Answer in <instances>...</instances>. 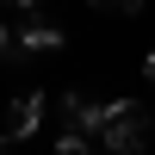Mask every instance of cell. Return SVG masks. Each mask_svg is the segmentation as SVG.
I'll return each instance as SVG.
<instances>
[{
	"label": "cell",
	"instance_id": "6da1fadb",
	"mask_svg": "<svg viewBox=\"0 0 155 155\" xmlns=\"http://www.w3.org/2000/svg\"><path fill=\"white\" fill-rule=\"evenodd\" d=\"M143 124H149V112L137 106V99H106L99 143H106L112 155H137V149H143Z\"/></svg>",
	"mask_w": 155,
	"mask_h": 155
},
{
	"label": "cell",
	"instance_id": "7a4b0ae2",
	"mask_svg": "<svg viewBox=\"0 0 155 155\" xmlns=\"http://www.w3.org/2000/svg\"><path fill=\"white\" fill-rule=\"evenodd\" d=\"M37 124H44V93H19V99L6 106V137L19 143V137H31Z\"/></svg>",
	"mask_w": 155,
	"mask_h": 155
},
{
	"label": "cell",
	"instance_id": "3957f363",
	"mask_svg": "<svg viewBox=\"0 0 155 155\" xmlns=\"http://www.w3.org/2000/svg\"><path fill=\"white\" fill-rule=\"evenodd\" d=\"M62 118H68V130L99 137V118H106V106H99V99H87V93H62Z\"/></svg>",
	"mask_w": 155,
	"mask_h": 155
},
{
	"label": "cell",
	"instance_id": "277c9868",
	"mask_svg": "<svg viewBox=\"0 0 155 155\" xmlns=\"http://www.w3.org/2000/svg\"><path fill=\"white\" fill-rule=\"evenodd\" d=\"M93 12H112V19H130V12H143V0H87Z\"/></svg>",
	"mask_w": 155,
	"mask_h": 155
},
{
	"label": "cell",
	"instance_id": "5b68a950",
	"mask_svg": "<svg viewBox=\"0 0 155 155\" xmlns=\"http://www.w3.org/2000/svg\"><path fill=\"white\" fill-rule=\"evenodd\" d=\"M0 56H12V6H0Z\"/></svg>",
	"mask_w": 155,
	"mask_h": 155
},
{
	"label": "cell",
	"instance_id": "8992f818",
	"mask_svg": "<svg viewBox=\"0 0 155 155\" xmlns=\"http://www.w3.org/2000/svg\"><path fill=\"white\" fill-rule=\"evenodd\" d=\"M56 155H87V137H81V130H68V137L56 143Z\"/></svg>",
	"mask_w": 155,
	"mask_h": 155
},
{
	"label": "cell",
	"instance_id": "52a82bcc",
	"mask_svg": "<svg viewBox=\"0 0 155 155\" xmlns=\"http://www.w3.org/2000/svg\"><path fill=\"white\" fill-rule=\"evenodd\" d=\"M143 74H149V87H155V44H149V56H143Z\"/></svg>",
	"mask_w": 155,
	"mask_h": 155
},
{
	"label": "cell",
	"instance_id": "ba28073f",
	"mask_svg": "<svg viewBox=\"0 0 155 155\" xmlns=\"http://www.w3.org/2000/svg\"><path fill=\"white\" fill-rule=\"evenodd\" d=\"M0 6H12V12H25V6H37V0H0Z\"/></svg>",
	"mask_w": 155,
	"mask_h": 155
},
{
	"label": "cell",
	"instance_id": "9c48e42d",
	"mask_svg": "<svg viewBox=\"0 0 155 155\" xmlns=\"http://www.w3.org/2000/svg\"><path fill=\"white\" fill-rule=\"evenodd\" d=\"M0 155H12V137H6V130H0Z\"/></svg>",
	"mask_w": 155,
	"mask_h": 155
}]
</instances>
